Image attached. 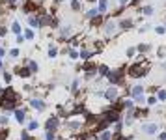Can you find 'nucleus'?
Here are the masks:
<instances>
[{"mask_svg":"<svg viewBox=\"0 0 166 140\" xmlns=\"http://www.w3.org/2000/svg\"><path fill=\"white\" fill-rule=\"evenodd\" d=\"M60 125H62V122H60V116L58 114H52V116H49L45 122H43V129L45 131H58L60 129Z\"/></svg>","mask_w":166,"mask_h":140,"instance_id":"1","label":"nucleus"},{"mask_svg":"<svg viewBox=\"0 0 166 140\" xmlns=\"http://www.w3.org/2000/svg\"><path fill=\"white\" fill-rule=\"evenodd\" d=\"M39 8H41V2H37V0H22V4H21V11L25 15L36 13Z\"/></svg>","mask_w":166,"mask_h":140,"instance_id":"2","label":"nucleus"},{"mask_svg":"<svg viewBox=\"0 0 166 140\" xmlns=\"http://www.w3.org/2000/svg\"><path fill=\"white\" fill-rule=\"evenodd\" d=\"M26 105H28L30 108L37 110V112H43V110L47 108V103H45V99H41V97H36V95H32V97H26Z\"/></svg>","mask_w":166,"mask_h":140,"instance_id":"3","label":"nucleus"},{"mask_svg":"<svg viewBox=\"0 0 166 140\" xmlns=\"http://www.w3.org/2000/svg\"><path fill=\"white\" fill-rule=\"evenodd\" d=\"M103 34L106 36V37H110V36H114L116 32H118V22L116 21H112V19H105V22H103Z\"/></svg>","mask_w":166,"mask_h":140,"instance_id":"4","label":"nucleus"},{"mask_svg":"<svg viewBox=\"0 0 166 140\" xmlns=\"http://www.w3.org/2000/svg\"><path fill=\"white\" fill-rule=\"evenodd\" d=\"M11 116H13V120L17 122V123H26V120H28V112H26V108H21V107H17V108H13L11 110Z\"/></svg>","mask_w":166,"mask_h":140,"instance_id":"5","label":"nucleus"},{"mask_svg":"<svg viewBox=\"0 0 166 140\" xmlns=\"http://www.w3.org/2000/svg\"><path fill=\"white\" fill-rule=\"evenodd\" d=\"M82 71H84L86 80H90V79H93V77L97 75V65L93 64V62H90V60H86V64L82 65Z\"/></svg>","mask_w":166,"mask_h":140,"instance_id":"6","label":"nucleus"},{"mask_svg":"<svg viewBox=\"0 0 166 140\" xmlns=\"http://www.w3.org/2000/svg\"><path fill=\"white\" fill-rule=\"evenodd\" d=\"M123 69H112V71H108V75H106V79H108V82L110 84H114V86H118L122 82V79H123Z\"/></svg>","mask_w":166,"mask_h":140,"instance_id":"7","label":"nucleus"},{"mask_svg":"<svg viewBox=\"0 0 166 140\" xmlns=\"http://www.w3.org/2000/svg\"><path fill=\"white\" fill-rule=\"evenodd\" d=\"M118 95H120V91H118V88H116L114 84H110V86L103 91V97H105L106 101H110V103H114V101L118 99Z\"/></svg>","mask_w":166,"mask_h":140,"instance_id":"8","label":"nucleus"},{"mask_svg":"<svg viewBox=\"0 0 166 140\" xmlns=\"http://www.w3.org/2000/svg\"><path fill=\"white\" fill-rule=\"evenodd\" d=\"M146 75V67L144 65H140V64H134L129 67V77L133 79H138V77H144Z\"/></svg>","mask_w":166,"mask_h":140,"instance_id":"9","label":"nucleus"},{"mask_svg":"<svg viewBox=\"0 0 166 140\" xmlns=\"http://www.w3.org/2000/svg\"><path fill=\"white\" fill-rule=\"evenodd\" d=\"M26 26L34 28V30H41V25H39V19L36 13H28L26 15Z\"/></svg>","mask_w":166,"mask_h":140,"instance_id":"10","label":"nucleus"},{"mask_svg":"<svg viewBox=\"0 0 166 140\" xmlns=\"http://www.w3.org/2000/svg\"><path fill=\"white\" fill-rule=\"evenodd\" d=\"M8 28H10V34L17 36V34H22V28H25V26L19 22V19H11L10 25H8Z\"/></svg>","mask_w":166,"mask_h":140,"instance_id":"11","label":"nucleus"},{"mask_svg":"<svg viewBox=\"0 0 166 140\" xmlns=\"http://www.w3.org/2000/svg\"><path fill=\"white\" fill-rule=\"evenodd\" d=\"M103 118L108 122V123H116L118 120H122L120 118V112H118V110H114V108H110V110H106L105 114H103Z\"/></svg>","mask_w":166,"mask_h":140,"instance_id":"12","label":"nucleus"},{"mask_svg":"<svg viewBox=\"0 0 166 140\" xmlns=\"http://www.w3.org/2000/svg\"><path fill=\"white\" fill-rule=\"evenodd\" d=\"M58 52H60V49H58V45L54 43V41H49L47 43V58H56L58 56Z\"/></svg>","mask_w":166,"mask_h":140,"instance_id":"13","label":"nucleus"},{"mask_svg":"<svg viewBox=\"0 0 166 140\" xmlns=\"http://www.w3.org/2000/svg\"><path fill=\"white\" fill-rule=\"evenodd\" d=\"M13 77H15V75L11 73V69H6V67H4L2 71H0V79H2L4 84H11V82H13Z\"/></svg>","mask_w":166,"mask_h":140,"instance_id":"14","label":"nucleus"},{"mask_svg":"<svg viewBox=\"0 0 166 140\" xmlns=\"http://www.w3.org/2000/svg\"><path fill=\"white\" fill-rule=\"evenodd\" d=\"M103 22H105V15L99 13V15H95L93 19H90V26H91V28H99V26H103Z\"/></svg>","mask_w":166,"mask_h":140,"instance_id":"15","label":"nucleus"},{"mask_svg":"<svg viewBox=\"0 0 166 140\" xmlns=\"http://www.w3.org/2000/svg\"><path fill=\"white\" fill-rule=\"evenodd\" d=\"M39 127H41V123H39L37 120H34V118H28V120H26V131L34 133V131H37Z\"/></svg>","mask_w":166,"mask_h":140,"instance_id":"16","label":"nucleus"},{"mask_svg":"<svg viewBox=\"0 0 166 140\" xmlns=\"http://www.w3.org/2000/svg\"><path fill=\"white\" fill-rule=\"evenodd\" d=\"M22 36H25L26 41H34L36 39V30L30 28V26H25V28H22Z\"/></svg>","mask_w":166,"mask_h":140,"instance_id":"17","label":"nucleus"},{"mask_svg":"<svg viewBox=\"0 0 166 140\" xmlns=\"http://www.w3.org/2000/svg\"><path fill=\"white\" fill-rule=\"evenodd\" d=\"M65 127L71 129V131H79L82 127V122L80 120H69V122H65Z\"/></svg>","mask_w":166,"mask_h":140,"instance_id":"18","label":"nucleus"},{"mask_svg":"<svg viewBox=\"0 0 166 140\" xmlns=\"http://www.w3.org/2000/svg\"><path fill=\"white\" fill-rule=\"evenodd\" d=\"M19 56H21V49H19V47H13V49H8V54H6V58H10V60H19Z\"/></svg>","mask_w":166,"mask_h":140,"instance_id":"19","label":"nucleus"},{"mask_svg":"<svg viewBox=\"0 0 166 140\" xmlns=\"http://www.w3.org/2000/svg\"><path fill=\"white\" fill-rule=\"evenodd\" d=\"M93 54H95V52H93V51H88L86 47H82V49L79 51V58H80V60H84V62H86V60H90Z\"/></svg>","mask_w":166,"mask_h":140,"instance_id":"20","label":"nucleus"},{"mask_svg":"<svg viewBox=\"0 0 166 140\" xmlns=\"http://www.w3.org/2000/svg\"><path fill=\"white\" fill-rule=\"evenodd\" d=\"M69 6H71V11L80 13L82 11V0H69Z\"/></svg>","mask_w":166,"mask_h":140,"instance_id":"21","label":"nucleus"},{"mask_svg":"<svg viewBox=\"0 0 166 140\" xmlns=\"http://www.w3.org/2000/svg\"><path fill=\"white\" fill-rule=\"evenodd\" d=\"M26 65H28V69L32 71V75H36L37 71H39V64L34 60V58H28V62H26Z\"/></svg>","mask_w":166,"mask_h":140,"instance_id":"22","label":"nucleus"},{"mask_svg":"<svg viewBox=\"0 0 166 140\" xmlns=\"http://www.w3.org/2000/svg\"><path fill=\"white\" fill-rule=\"evenodd\" d=\"M118 28H122V30H129V28H133V21H131V19H122L120 22H118Z\"/></svg>","mask_w":166,"mask_h":140,"instance_id":"23","label":"nucleus"},{"mask_svg":"<svg viewBox=\"0 0 166 140\" xmlns=\"http://www.w3.org/2000/svg\"><path fill=\"white\" fill-rule=\"evenodd\" d=\"M142 131H144L146 134H155L157 133V123H146L144 127H142Z\"/></svg>","mask_w":166,"mask_h":140,"instance_id":"24","label":"nucleus"},{"mask_svg":"<svg viewBox=\"0 0 166 140\" xmlns=\"http://www.w3.org/2000/svg\"><path fill=\"white\" fill-rule=\"evenodd\" d=\"M97 10H99V13H106L108 11V0H99V6H97Z\"/></svg>","mask_w":166,"mask_h":140,"instance_id":"25","label":"nucleus"},{"mask_svg":"<svg viewBox=\"0 0 166 140\" xmlns=\"http://www.w3.org/2000/svg\"><path fill=\"white\" fill-rule=\"evenodd\" d=\"M108 71H110L108 65H105V64H103V65H97V75H99V77H106Z\"/></svg>","mask_w":166,"mask_h":140,"instance_id":"26","label":"nucleus"},{"mask_svg":"<svg viewBox=\"0 0 166 140\" xmlns=\"http://www.w3.org/2000/svg\"><path fill=\"white\" fill-rule=\"evenodd\" d=\"M99 140H112V131H108V129H105V131H101L99 133V136H97Z\"/></svg>","mask_w":166,"mask_h":140,"instance_id":"27","label":"nucleus"},{"mask_svg":"<svg viewBox=\"0 0 166 140\" xmlns=\"http://www.w3.org/2000/svg\"><path fill=\"white\" fill-rule=\"evenodd\" d=\"M19 140H34V136H32V133H30V131L22 129V131H21V136H19Z\"/></svg>","mask_w":166,"mask_h":140,"instance_id":"28","label":"nucleus"},{"mask_svg":"<svg viewBox=\"0 0 166 140\" xmlns=\"http://www.w3.org/2000/svg\"><path fill=\"white\" fill-rule=\"evenodd\" d=\"M95 15H99V10H97V8H90V10L84 13V17H86V19H93Z\"/></svg>","mask_w":166,"mask_h":140,"instance_id":"29","label":"nucleus"},{"mask_svg":"<svg viewBox=\"0 0 166 140\" xmlns=\"http://www.w3.org/2000/svg\"><path fill=\"white\" fill-rule=\"evenodd\" d=\"M142 93H144V88H142V86H134V88L131 90V95H133V97H140Z\"/></svg>","mask_w":166,"mask_h":140,"instance_id":"30","label":"nucleus"},{"mask_svg":"<svg viewBox=\"0 0 166 140\" xmlns=\"http://www.w3.org/2000/svg\"><path fill=\"white\" fill-rule=\"evenodd\" d=\"M8 34H10L8 25H0V37H2V39H6V37H8Z\"/></svg>","mask_w":166,"mask_h":140,"instance_id":"31","label":"nucleus"},{"mask_svg":"<svg viewBox=\"0 0 166 140\" xmlns=\"http://www.w3.org/2000/svg\"><path fill=\"white\" fill-rule=\"evenodd\" d=\"M67 54H69V58L73 60V62L79 60V51H77V49H71V47H69V52H67Z\"/></svg>","mask_w":166,"mask_h":140,"instance_id":"32","label":"nucleus"},{"mask_svg":"<svg viewBox=\"0 0 166 140\" xmlns=\"http://www.w3.org/2000/svg\"><path fill=\"white\" fill-rule=\"evenodd\" d=\"M43 140H56V133L54 131H45Z\"/></svg>","mask_w":166,"mask_h":140,"instance_id":"33","label":"nucleus"},{"mask_svg":"<svg viewBox=\"0 0 166 140\" xmlns=\"http://www.w3.org/2000/svg\"><path fill=\"white\" fill-rule=\"evenodd\" d=\"M15 43H17V47H21L22 43H26L25 36H22V34H17V36H15Z\"/></svg>","mask_w":166,"mask_h":140,"instance_id":"34","label":"nucleus"},{"mask_svg":"<svg viewBox=\"0 0 166 140\" xmlns=\"http://www.w3.org/2000/svg\"><path fill=\"white\" fill-rule=\"evenodd\" d=\"M77 90H79V80L75 79L73 82H71V91H73V93H77Z\"/></svg>","mask_w":166,"mask_h":140,"instance_id":"35","label":"nucleus"},{"mask_svg":"<svg viewBox=\"0 0 166 140\" xmlns=\"http://www.w3.org/2000/svg\"><path fill=\"white\" fill-rule=\"evenodd\" d=\"M6 54H8V49L0 45V58H2V60H6Z\"/></svg>","mask_w":166,"mask_h":140,"instance_id":"36","label":"nucleus"},{"mask_svg":"<svg viewBox=\"0 0 166 140\" xmlns=\"http://www.w3.org/2000/svg\"><path fill=\"white\" fill-rule=\"evenodd\" d=\"M136 51H140V52H146V51H149V45H138V49Z\"/></svg>","mask_w":166,"mask_h":140,"instance_id":"37","label":"nucleus"},{"mask_svg":"<svg viewBox=\"0 0 166 140\" xmlns=\"http://www.w3.org/2000/svg\"><path fill=\"white\" fill-rule=\"evenodd\" d=\"M134 52H136V49H134V47L127 49V58H133V56H134Z\"/></svg>","mask_w":166,"mask_h":140,"instance_id":"38","label":"nucleus"},{"mask_svg":"<svg viewBox=\"0 0 166 140\" xmlns=\"http://www.w3.org/2000/svg\"><path fill=\"white\" fill-rule=\"evenodd\" d=\"M142 11H144V15H151V13H153V8H151V6H148V8H144Z\"/></svg>","mask_w":166,"mask_h":140,"instance_id":"39","label":"nucleus"},{"mask_svg":"<svg viewBox=\"0 0 166 140\" xmlns=\"http://www.w3.org/2000/svg\"><path fill=\"white\" fill-rule=\"evenodd\" d=\"M157 99H160V101H164V99H166V91H164V90H160V91H159V97H157Z\"/></svg>","mask_w":166,"mask_h":140,"instance_id":"40","label":"nucleus"},{"mask_svg":"<svg viewBox=\"0 0 166 140\" xmlns=\"http://www.w3.org/2000/svg\"><path fill=\"white\" fill-rule=\"evenodd\" d=\"M157 101H159V99H157V97H155V95H153V97H149V99H148V105H149V107H151V105H155V103H157Z\"/></svg>","mask_w":166,"mask_h":140,"instance_id":"41","label":"nucleus"},{"mask_svg":"<svg viewBox=\"0 0 166 140\" xmlns=\"http://www.w3.org/2000/svg\"><path fill=\"white\" fill-rule=\"evenodd\" d=\"M118 4H120V8H125L129 4V0H118Z\"/></svg>","mask_w":166,"mask_h":140,"instance_id":"42","label":"nucleus"},{"mask_svg":"<svg viewBox=\"0 0 166 140\" xmlns=\"http://www.w3.org/2000/svg\"><path fill=\"white\" fill-rule=\"evenodd\" d=\"M155 32H157V34H164V32H166V30H164V28H162V26H157V28H155Z\"/></svg>","mask_w":166,"mask_h":140,"instance_id":"43","label":"nucleus"},{"mask_svg":"<svg viewBox=\"0 0 166 140\" xmlns=\"http://www.w3.org/2000/svg\"><path fill=\"white\" fill-rule=\"evenodd\" d=\"M4 67H6V62H4L2 58H0V71H2V69H4Z\"/></svg>","mask_w":166,"mask_h":140,"instance_id":"44","label":"nucleus"},{"mask_svg":"<svg viewBox=\"0 0 166 140\" xmlns=\"http://www.w3.org/2000/svg\"><path fill=\"white\" fill-rule=\"evenodd\" d=\"M54 2H69V0H54Z\"/></svg>","mask_w":166,"mask_h":140,"instance_id":"45","label":"nucleus"},{"mask_svg":"<svg viewBox=\"0 0 166 140\" xmlns=\"http://www.w3.org/2000/svg\"><path fill=\"white\" fill-rule=\"evenodd\" d=\"M86 2H90V4H93V2H95V0H86Z\"/></svg>","mask_w":166,"mask_h":140,"instance_id":"46","label":"nucleus"},{"mask_svg":"<svg viewBox=\"0 0 166 140\" xmlns=\"http://www.w3.org/2000/svg\"><path fill=\"white\" fill-rule=\"evenodd\" d=\"M129 2H133V4H136V2H138V0H129Z\"/></svg>","mask_w":166,"mask_h":140,"instance_id":"47","label":"nucleus"},{"mask_svg":"<svg viewBox=\"0 0 166 140\" xmlns=\"http://www.w3.org/2000/svg\"><path fill=\"white\" fill-rule=\"evenodd\" d=\"M125 140H134V138H125Z\"/></svg>","mask_w":166,"mask_h":140,"instance_id":"48","label":"nucleus"},{"mask_svg":"<svg viewBox=\"0 0 166 140\" xmlns=\"http://www.w3.org/2000/svg\"><path fill=\"white\" fill-rule=\"evenodd\" d=\"M2 13H4V11H2V10H0V15H2Z\"/></svg>","mask_w":166,"mask_h":140,"instance_id":"49","label":"nucleus"}]
</instances>
